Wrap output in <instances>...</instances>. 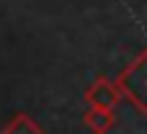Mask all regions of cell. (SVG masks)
<instances>
[{"label": "cell", "mask_w": 147, "mask_h": 134, "mask_svg": "<svg viewBox=\"0 0 147 134\" xmlns=\"http://www.w3.org/2000/svg\"><path fill=\"white\" fill-rule=\"evenodd\" d=\"M124 90H127V96L142 111H147V52L127 70V75H124Z\"/></svg>", "instance_id": "1"}]
</instances>
